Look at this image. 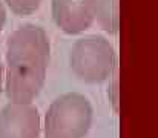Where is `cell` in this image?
<instances>
[{
  "label": "cell",
  "mask_w": 158,
  "mask_h": 138,
  "mask_svg": "<svg viewBox=\"0 0 158 138\" xmlns=\"http://www.w3.org/2000/svg\"><path fill=\"white\" fill-rule=\"evenodd\" d=\"M51 60V43L39 25H23L6 40L3 89L12 103H32L42 92Z\"/></svg>",
  "instance_id": "cell-1"
},
{
  "label": "cell",
  "mask_w": 158,
  "mask_h": 138,
  "mask_svg": "<svg viewBox=\"0 0 158 138\" xmlns=\"http://www.w3.org/2000/svg\"><path fill=\"white\" fill-rule=\"evenodd\" d=\"M94 109L91 101L78 94L68 92L49 104L43 120L45 138H85L91 131Z\"/></svg>",
  "instance_id": "cell-2"
},
{
  "label": "cell",
  "mask_w": 158,
  "mask_h": 138,
  "mask_svg": "<svg viewBox=\"0 0 158 138\" xmlns=\"http://www.w3.org/2000/svg\"><path fill=\"white\" fill-rule=\"evenodd\" d=\"M69 66L78 80L91 85L103 83L115 71L117 54L107 39L88 36L74 43L69 52Z\"/></svg>",
  "instance_id": "cell-3"
},
{
  "label": "cell",
  "mask_w": 158,
  "mask_h": 138,
  "mask_svg": "<svg viewBox=\"0 0 158 138\" xmlns=\"http://www.w3.org/2000/svg\"><path fill=\"white\" fill-rule=\"evenodd\" d=\"M42 118L32 103L9 101L0 111V138H40Z\"/></svg>",
  "instance_id": "cell-4"
},
{
  "label": "cell",
  "mask_w": 158,
  "mask_h": 138,
  "mask_svg": "<svg viewBox=\"0 0 158 138\" xmlns=\"http://www.w3.org/2000/svg\"><path fill=\"white\" fill-rule=\"evenodd\" d=\"M52 19L64 34H81L95 22V0H52Z\"/></svg>",
  "instance_id": "cell-5"
},
{
  "label": "cell",
  "mask_w": 158,
  "mask_h": 138,
  "mask_svg": "<svg viewBox=\"0 0 158 138\" xmlns=\"http://www.w3.org/2000/svg\"><path fill=\"white\" fill-rule=\"evenodd\" d=\"M95 20L109 34L120 28V0H95Z\"/></svg>",
  "instance_id": "cell-6"
},
{
  "label": "cell",
  "mask_w": 158,
  "mask_h": 138,
  "mask_svg": "<svg viewBox=\"0 0 158 138\" xmlns=\"http://www.w3.org/2000/svg\"><path fill=\"white\" fill-rule=\"evenodd\" d=\"M3 2L15 15H31L42 5V0H3Z\"/></svg>",
  "instance_id": "cell-7"
},
{
  "label": "cell",
  "mask_w": 158,
  "mask_h": 138,
  "mask_svg": "<svg viewBox=\"0 0 158 138\" xmlns=\"http://www.w3.org/2000/svg\"><path fill=\"white\" fill-rule=\"evenodd\" d=\"M112 82L109 83V88H107V98H109V103L112 106V109L115 112H118L120 109V83H118V75L117 74H112Z\"/></svg>",
  "instance_id": "cell-8"
},
{
  "label": "cell",
  "mask_w": 158,
  "mask_h": 138,
  "mask_svg": "<svg viewBox=\"0 0 158 138\" xmlns=\"http://www.w3.org/2000/svg\"><path fill=\"white\" fill-rule=\"evenodd\" d=\"M5 22H6V8H5V3L0 0V32L5 26Z\"/></svg>",
  "instance_id": "cell-9"
},
{
  "label": "cell",
  "mask_w": 158,
  "mask_h": 138,
  "mask_svg": "<svg viewBox=\"0 0 158 138\" xmlns=\"http://www.w3.org/2000/svg\"><path fill=\"white\" fill-rule=\"evenodd\" d=\"M3 80H5V66H3V61L0 58V92L3 91Z\"/></svg>",
  "instance_id": "cell-10"
}]
</instances>
